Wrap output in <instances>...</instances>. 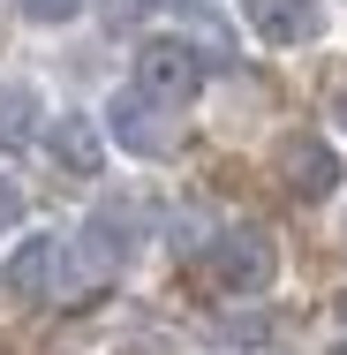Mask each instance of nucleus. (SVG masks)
<instances>
[{
  "label": "nucleus",
  "mask_w": 347,
  "mask_h": 355,
  "mask_svg": "<svg viewBox=\"0 0 347 355\" xmlns=\"http://www.w3.org/2000/svg\"><path fill=\"white\" fill-rule=\"evenodd\" d=\"M98 8H106V23H114V31H121V23H136L143 8H151V0H98Z\"/></svg>",
  "instance_id": "nucleus-11"
},
{
  "label": "nucleus",
  "mask_w": 347,
  "mask_h": 355,
  "mask_svg": "<svg viewBox=\"0 0 347 355\" xmlns=\"http://www.w3.org/2000/svg\"><path fill=\"white\" fill-rule=\"evenodd\" d=\"M272 174L287 182V197H302V205H317V197H332L340 189V151L325 137H310V129H287L272 151Z\"/></svg>",
  "instance_id": "nucleus-1"
},
{
  "label": "nucleus",
  "mask_w": 347,
  "mask_h": 355,
  "mask_svg": "<svg viewBox=\"0 0 347 355\" xmlns=\"http://www.w3.org/2000/svg\"><path fill=\"white\" fill-rule=\"evenodd\" d=\"M272 272H279V257H272V242L257 227H226L211 242V280L226 287V295H265Z\"/></svg>",
  "instance_id": "nucleus-3"
},
{
  "label": "nucleus",
  "mask_w": 347,
  "mask_h": 355,
  "mask_svg": "<svg viewBox=\"0 0 347 355\" xmlns=\"http://www.w3.org/2000/svg\"><path fill=\"white\" fill-rule=\"evenodd\" d=\"M136 91L166 98V106H189V98L204 91V53H197L189 38H151L136 53Z\"/></svg>",
  "instance_id": "nucleus-2"
},
{
  "label": "nucleus",
  "mask_w": 347,
  "mask_h": 355,
  "mask_svg": "<svg viewBox=\"0 0 347 355\" xmlns=\"http://www.w3.org/2000/svg\"><path fill=\"white\" fill-rule=\"evenodd\" d=\"M46 151H53V166H69L75 182H91V174L106 166V144H98V129H91L83 114H61V121L46 129Z\"/></svg>",
  "instance_id": "nucleus-8"
},
{
  "label": "nucleus",
  "mask_w": 347,
  "mask_h": 355,
  "mask_svg": "<svg viewBox=\"0 0 347 355\" xmlns=\"http://www.w3.org/2000/svg\"><path fill=\"white\" fill-rule=\"evenodd\" d=\"M340 318H347V295H340Z\"/></svg>",
  "instance_id": "nucleus-14"
},
{
  "label": "nucleus",
  "mask_w": 347,
  "mask_h": 355,
  "mask_svg": "<svg viewBox=\"0 0 347 355\" xmlns=\"http://www.w3.org/2000/svg\"><path fill=\"white\" fill-rule=\"evenodd\" d=\"M166 114H174V106L151 98V91H114V106H106V121H114L121 151H136V159H166V151H174Z\"/></svg>",
  "instance_id": "nucleus-4"
},
{
  "label": "nucleus",
  "mask_w": 347,
  "mask_h": 355,
  "mask_svg": "<svg viewBox=\"0 0 347 355\" xmlns=\"http://www.w3.org/2000/svg\"><path fill=\"white\" fill-rule=\"evenodd\" d=\"M242 8V23L265 38V46H310L317 38V0H234Z\"/></svg>",
  "instance_id": "nucleus-5"
},
{
  "label": "nucleus",
  "mask_w": 347,
  "mask_h": 355,
  "mask_svg": "<svg viewBox=\"0 0 347 355\" xmlns=\"http://www.w3.org/2000/svg\"><path fill=\"white\" fill-rule=\"evenodd\" d=\"M30 121H38V91L30 83H0V151L30 144Z\"/></svg>",
  "instance_id": "nucleus-9"
},
{
  "label": "nucleus",
  "mask_w": 347,
  "mask_h": 355,
  "mask_svg": "<svg viewBox=\"0 0 347 355\" xmlns=\"http://www.w3.org/2000/svg\"><path fill=\"white\" fill-rule=\"evenodd\" d=\"M53 257H61V242H53V234L15 242V257L0 265V295H8V302H38V295H46V280H53Z\"/></svg>",
  "instance_id": "nucleus-7"
},
{
  "label": "nucleus",
  "mask_w": 347,
  "mask_h": 355,
  "mask_svg": "<svg viewBox=\"0 0 347 355\" xmlns=\"http://www.w3.org/2000/svg\"><path fill=\"white\" fill-rule=\"evenodd\" d=\"M15 219H23V189H15V182H0V227H15Z\"/></svg>",
  "instance_id": "nucleus-12"
},
{
  "label": "nucleus",
  "mask_w": 347,
  "mask_h": 355,
  "mask_svg": "<svg viewBox=\"0 0 347 355\" xmlns=\"http://www.w3.org/2000/svg\"><path fill=\"white\" fill-rule=\"evenodd\" d=\"M83 257H91V272H121L136 257V212L129 205H98L91 227H83Z\"/></svg>",
  "instance_id": "nucleus-6"
},
{
  "label": "nucleus",
  "mask_w": 347,
  "mask_h": 355,
  "mask_svg": "<svg viewBox=\"0 0 347 355\" xmlns=\"http://www.w3.org/2000/svg\"><path fill=\"white\" fill-rule=\"evenodd\" d=\"M332 355H347V340H340V348H332Z\"/></svg>",
  "instance_id": "nucleus-15"
},
{
  "label": "nucleus",
  "mask_w": 347,
  "mask_h": 355,
  "mask_svg": "<svg viewBox=\"0 0 347 355\" xmlns=\"http://www.w3.org/2000/svg\"><path fill=\"white\" fill-rule=\"evenodd\" d=\"M15 8H23L30 23H75V15H83V0H15Z\"/></svg>",
  "instance_id": "nucleus-10"
},
{
  "label": "nucleus",
  "mask_w": 347,
  "mask_h": 355,
  "mask_svg": "<svg viewBox=\"0 0 347 355\" xmlns=\"http://www.w3.org/2000/svg\"><path fill=\"white\" fill-rule=\"evenodd\" d=\"M332 121L347 129V83H332Z\"/></svg>",
  "instance_id": "nucleus-13"
}]
</instances>
